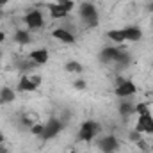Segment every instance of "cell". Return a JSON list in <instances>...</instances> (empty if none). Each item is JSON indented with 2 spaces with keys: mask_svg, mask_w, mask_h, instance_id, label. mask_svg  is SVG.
<instances>
[{
  "mask_svg": "<svg viewBox=\"0 0 153 153\" xmlns=\"http://www.w3.org/2000/svg\"><path fill=\"white\" fill-rule=\"evenodd\" d=\"M61 5H62L68 13H71V11L75 9V0H68V2H64V4H61Z\"/></svg>",
  "mask_w": 153,
  "mask_h": 153,
  "instance_id": "cell-26",
  "label": "cell"
},
{
  "mask_svg": "<svg viewBox=\"0 0 153 153\" xmlns=\"http://www.w3.org/2000/svg\"><path fill=\"white\" fill-rule=\"evenodd\" d=\"M100 130H102V126H100L98 121L87 119V121H84V123L80 125L78 134H76V139H78L80 143H91V141H94V139L98 137Z\"/></svg>",
  "mask_w": 153,
  "mask_h": 153,
  "instance_id": "cell-3",
  "label": "cell"
},
{
  "mask_svg": "<svg viewBox=\"0 0 153 153\" xmlns=\"http://www.w3.org/2000/svg\"><path fill=\"white\" fill-rule=\"evenodd\" d=\"M100 61L105 62V64L117 62V64L126 66L130 62V53L125 52V48L121 45H117V46H103L102 52H100Z\"/></svg>",
  "mask_w": 153,
  "mask_h": 153,
  "instance_id": "cell-1",
  "label": "cell"
},
{
  "mask_svg": "<svg viewBox=\"0 0 153 153\" xmlns=\"http://www.w3.org/2000/svg\"><path fill=\"white\" fill-rule=\"evenodd\" d=\"M148 11H150V13L153 14V0L150 2V4H148Z\"/></svg>",
  "mask_w": 153,
  "mask_h": 153,
  "instance_id": "cell-31",
  "label": "cell"
},
{
  "mask_svg": "<svg viewBox=\"0 0 153 153\" xmlns=\"http://www.w3.org/2000/svg\"><path fill=\"white\" fill-rule=\"evenodd\" d=\"M46 9H48V13H50V18H52V20H62V18H68V16H70V13H68L61 4H57V2L48 4V5H46Z\"/></svg>",
  "mask_w": 153,
  "mask_h": 153,
  "instance_id": "cell-13",
  "label": "cell"
},
{
  "mask_svg": "<svg viewBox=\"0 0 153 153\" xmlns=\"http://www.w3.org/2000/svg\"><path fill=\"white\" fill-rule=\"evenodd\" d=\"M135 146H137L143 153H148V150H150V144H148V141H146L144 137H143L141 141H137V143H135Z\"/></svg>",
  "mask_w": 153,
  "mask_h": 153,
  "instance_id": "cell-24",
  "label": "cell"
},
{
  "mask_svg": "<svg viewBox=\"0 0 153 153\" xmlns=\"http://www.w3.org/2000/svg\"><path fill=\"white\" fill-rule=\"evenodd\" d=\"M23 22H25V25H27V29L30 32H36V30L45 27V16H43V13L39 9H30L23 16Z\"/></svg>",
  "mask_w": 153,
  "mask_h": 153,
  "instance_id": "cell-6",
  "label": "cell"
},
{
  "mask_svg": "<svg viewBox=\"0 0 153 153\" xmlns=\"http://www.w3.org/2000/svg\"><path fill=\"white\" fill-rule=\"evenodd\" d=\"M4 143H5V135L0 132V144H4Z\"/></svg>",
  "mask_w": 153,
  "mask_h": 153,
  "instance_id": "cell-29",
  "label": "cell"
},
{
  "mask_svg": "<svg viewBox=\"0 0 153 153\" xmlns=\"http://www.w3.org/2000/svg\"><path fill=\"white\" fill-rule=\"evenodd\" d=\"M117 112L123 119H128V117H132L135 114V103L128 102V98H123V102L117 105Z\"/></svg>",
  "mask_w": 153,
  "mask_h": 153,
  "instance_id": "cell-15",
  "label": "cell"
},
{
  "mask_svg": "<svg viewBox=\"0 0 153 153\" xmlns=\"http://www.w3.org/2000/svg\"><path fill=\"white\" fill-rule=\"evenodd\" d=\"M96 146L102 153H116L119 150V141L117 137L112 134H107V135H102L98 141H96Z\"/></svg>",
  "mask_w": 153,
  "mask_h": 153,
  "instance_id": "cell-7",
  "label": "cell"
},
{
  "mask_svg": "<svg viewBox=\"0 0 153 153\" xmlns=\"http://www.w3.org/2000/svg\"><path fill=\"white\" fill-rule=\"evenodd\" d=\"M52 38L57 39V41H61V43H64V45H73L76 41L75 32H71V30L66 29V27H57V29H53V30H52Z\"/></svg>",
  "mask_w": 153,
  "mask_h": 153,
  "instance_id": "cell-10",
  "label": "cell"
},
{
  "mask_svg": "<svg viewBox=\"0 0 153 153\" xmlns=\"http://www.w3.org/2000/svg\"><path fill=\"white\" fill-rule=\"evenodd\" d=\"M123 32H125V39L128 43H137L143 39V29L139 25H128L123 29Z\"/></svg>",
  "mask_w": 153,
  "mask_h": 153,
  "instance_id": "cell-12",
  "label": "cell"
},
{
  "mask_svg": "<svg viewBox=\"0 0 153 153\" xmlns=\"http://www.w3.org/2000/svg\"><path fill=\"white\" fill-rule=\"evenodd\" d=\"M137 93V85L134 84V80H130V78H125L121 84H117L114 87V94L117 98H130V96H134Z\"/></svg>",
  "mask_w": 153,
  "mask_h": 153,
  "instance_id": "cell-8",
  "label": "cell"
},
{
  "mask_svg": "<svg viewBox=\"0 0 153 153\" xmlns=\"http://www.w3.org/2000/svg\"><path fill=\"white\" fill-rule=\"evenodd\" d=\"M16 66H18V70H20V73H22V75H29V73L36 68V64H34L29 57H27V59H20Z\"/></svg>",
  "mask_w": 153,
  "mask_h": 153,
  "instance_id": "cell-20",
  "label": "cell"
},
{
  "mask_svg": "<svg viewBox=\"0 0 153 153\" xmlns=\"http://www.w3.org/2000/svg\"><path fill=\"white\" fill-rule=\"evenodd\" d=\"M78 16H80V20L85 23V27H89V29H94V27L100 25L98 9H96V5L91 4V2H82V4L78 5Z\"/></svg>",
  "mask_w": 153,
  "mask_h": 153,
  "instance_id": "cell-2",
  "label": "cell"
},
{
  "mask_svg": "<svg viewBox=\"0 0 153 153\" xmlns=\"http://www.w3.org/2000/svg\"><path fill=\"white\" fill-rule=\"evenodd\" d=\"M0 105H4V103H2V100H0Z\"/></svg>",
  "mask_w": 153,
  "mask_h": 153,
  "instance_id": "cell-35",
  "label": "cell"
},
{
  "mask_svg": "<svg viewBox=\"0 0 153 153\" xmlns=\"http://www.w3.org/2000/svg\"><path fill=\"white\" fill-rule=\"evenodd\" d=\"M43 82V76L38 73H29V75H22L18 84H16V91L18 93H32L36 91Z\"/></svg>",
  "mask_w": 153,
  "mask_h": 153,
  "instance_id": "cell-4",
  "label": "cell"
},
{
  "mask_svg": "<svg viewBox=\"0 0 153 153\" xmlns=\"http://www.w3.org/2000/svg\"><path fill=\"white\" fill-rule=\"evenodd\" d=\"M134 130L141 132L143 135H144V134L152 135L153 134V114L152 112L137 116V121H135V128H134Z\"/></svg>",
  "mask_w": 153,
  "mask_h": 153,
  "instance_id": "cell-9",
  "label": "cell"
},
{
  "mask_svg": "<svg viewBox=\"0 0 153 153\" xmlns=\"http://www.w3.org/2000/svg\"><path fill=\"white\" fill-rule=\"evenodd\" d=\"M0 153H9V148L5 146V143H4V144H0Z\"/></svg>",
  "mask_w": 153,
  "mask_h": 153,
  "instance_id": "cell-27",
  "label": "cell"
},
{
  "mask_svg": "<svg viewBox=\"0 0 153 153\" xmlns=\"http://www.w3.org/2000/svg\"><path fill=\"white\" fill-rule=\"evenodd\" d=\"M107 38L111 39L112 43H116V45H123L126 41L123 29H111V30H107Z\"/></svg>",
  "mask_w": 153,
  "mask_h": 153,
  "instance_id": "cell-18",
  "label": "cell"
},
{
  "mask_svg": "<svg viewBox=\"0 0 153 153\" xmlns=\"http://www.w3.org/2000/svg\"><path fill=\"white\" fill-rule=\"evenodd\" d=\"M43 130H45V123H36L34 126H30L29 128V132L32 134V135H36V137H41V134H43Z\"/></svg>",
  "mask_w": 153,
  "mask_h": 153,
  "instance_id": "cell-22",
  "label": "cell"
},
{
  "mask_svg": "<svg viewBox=\"0 0 153 153\" xmlns=\"http://www.w3.org/2000/svg\"><path fill=\"white\" fill-rule=\"evenodd\" d=\"M141 139H143V134H141V132H137V130L128 132V141H130V143H134V144H135V143H137V141H141Z\"/></svg>",
  "mask_w": 153,
  "mask_h": 153,
  "instance_id": "cell-23",
  "label": "cell"
},
{
  "mask_svg": "<svg viewBox=\"0 0 153 153\" xmlns=\"http://www.w3.org/2000/svg\"><path fill=\"white\" fill-rule=\"evenodd\" d=\"M148 112H152V109H150V102H139V103H135V116L148 114Z\"/></svg>",
  "mask_w": 153,
  "mask_h": 153,
  "instance_id": "cell-21",
  "label": "cell"
},
{
  "mask_svg": "<svg viewBox=\"0 0 153 153\" xmlns=\"http://www.w3.org/2000/svg\"><path fill=\"white\" fill-rule=\"evenodd\" d=\"M68 153H78V152H76V148H71V150H70Z\"/></svg>",
  "mask_w": 153,
  "mask_h": 153,
  "instance_id": "cell-32",
  "label": "cell"
},
{
  "mask_svg": "<svg viewBox=\"0 0 153 153\" xmlns=\"http://www.w3.org/2000/svg\"><path fill=\"white\" fill-rule=\"evenodd\" d=\"M4 41H5V32L0 30V43H4Z\"/></svg>",
  "mask_w": 153,
  "mask_h": 153,
  "instance_id": "cell-28",
  "label": "cell"
},
{
  "mask_svg": "<svg viewBox=\"0 0 153 153\" xmlns=\"http://www.w3.org/2000/svg\"><path fill=\"white\" fill-rule=\"evenodd\" d=\"M0 100H2L4 105L5 103H13L16 100V91L13 87H9V85H2L0 87Z\"/></svg>",
  "mask_w": 153,
  "mask_h": 153,
  "instance_id": "cell-17",
  "label": "cell"
},
{
  "mask_svg": "<svg viewBox=\"0 0 153 153\" xmlns=\"http://www.w3.org/2000/svg\"><path fill=\"white\" fill-rule=\"evenodd\" d=\"M64 130V121L61 117H50L46 123H45V130L41 134V139L43 141H52L55 139L61 132Z\"/></svg>",
  "mask_w": 153,
  "mask_h": 153,
  "instance_id": "cell-5",
  "label": "cell"
},
{
  "mask_svg": "<svg viewBox=\"0 0 153 153\" xmlns=\"http://www.w3.org/2000/svg\"><path fill=\"white\" fill-rule=\"evenodd\" d=\"M29 59L36 66H45L48 62V59H50V52H48V48H36V50H32L29 53Z\"/></svg>",
  "mask_w": 153,
  "mask_h": 153,
  "instance_id": "cell-11",
  "label": "cell"
},
{
  "mask_svg": "<svg viewBox=\"0 0 153 153\" xmlns=\"http://www.w3.org/2000/svg\"><path fill=\"white\" fill-rule=\"evenodd\" d=\"M20 119H22V125L29 130L30 126H34L36 123H39V114L34 112V111H25L23 114L20 116Z\"/></svg>",
  "mask_w": 153,
  "mask_h": 153,
  "instance_id": "cell-16",
  "label": "cell"
},
{
  "mask_svg": "<svg viewBox=\"0 0 153 153\" xmlns=\"http://www.w3.org/2000/svg\"><path fill=\"white\" fill-rule=\"evenodd\" d=\"M9 4V0H0V7H5Z\"/></svg>",
  "mask_w": 153,
  "mask_h": 153,
  "instance_id": "cell-30",
  "label": "cell"
},
{
  "mask_svg": "<svg viewBox=\"0 0 153 153\" xmlns=\"http://www.w3.org/2000/svg\"><path fill=\"white\" fill-rule=\"evenodd\" d=\"M64 2H68V0H57V4H64Z\"/></svg>",
  "mask_w": 153,
  "mask_h": 153,
  "instance_id": "cell-33",
  "label": "cell"
},
{
  "mask_svg": "<svg viewBox=\"0 0 153 153\" xmlns=\"http://www.w3.org/2000/svg\"><path fill=\"white\" fill-rule=\"evenodd\" d=\"M13 41H14L16 45H20V46L30 45V43H32V34H30L29 29H18V30H14V34H13Z\"/></svg>",
  "mask_w": 153,
  "mask_h": 153,
  "instance_id": "cell-14",
  "label": "cell"
},
{
  "mask_svg": "<svg viewBox=\"0 0 153 153\" xmlns=\"http://www.w3.org/2000/svg\"><path fill=\"white\" fill-rule=\"evenodd\" d=\"M64 70H66L68 73L80 75V73L84 71V66H82V62H78V61H75V59H70V61H66V64H64Z\"/></svg>",
  "mask_w": 153,
  "mask_h": 153,
  "instance_id": "cell-19",
  "label": "cell"
},
{
  "mask_svg": "<svg viewBox=\"0 0 153 153\" xmlns=\"http://www.w3.org/2000/svg\"><path fill=\"white\" fill-rule=\"evenodd\" d=\"M73 87H75L76 91H85L87 84H85V80H84V78H76L75 82H73Z\"/></svg>",
  "mask_w": 153,
  "mask_h": 153,
  "instance_id": "cell-25",
  "label": "cell"
},
{
  "mask_svg": "<svg viewBox=\"0 0 153 153\" xmlns=\"http://www.w3.org/2000/svg\"><path fill=\"white\" fill-rule=\"evenodd\" d=\"M0 64H2V50H0Z\"/></svg>",
  "mask_w": 153,
  "mask_h": 153,
  "instance_id": "cell-34",
  "label": "cell"
}]
</instances>
